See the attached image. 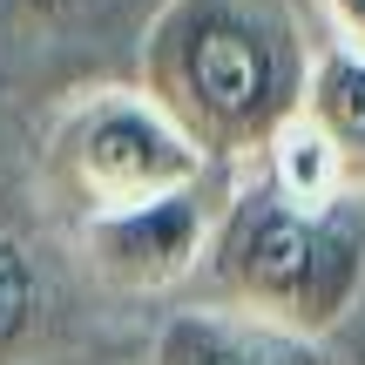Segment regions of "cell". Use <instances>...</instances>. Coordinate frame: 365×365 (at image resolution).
Instances as JSON below:
<instances>
[{
  "label": "cell",
  "mask_w": 365,
  "mask_h": 365,
  "mask_svg": "<svg viewBox=\"0 0 365 365\" xmlns=\"http://www.w3.org/2000/svg\"><path fill=\"white\" fill-rule=\"evenodd\" d=\"M318 21H325V41L345 54H365V0H318Z\"/></svg>",
  "instance_id": "cell-8"
},
{
  "label": "cell",
  "mask_w": 365,
  "mask_h": 365,
  "mask_svg": "<svg viewBox=\"0 0 365 365\" xmlns=\"http://www.w3.org/2000/svg\"><path fill=\"white\" fill-rule=\"evenodd\" d=\"M217 203H223V182L210 170L203 182H190V190H170V196H149V203L88 217V223H75L81 257H88V271L102 277V284L135 291V298L176 291L182 277L203 271Z\"/></svg>",
  "instance_id": "cell-4"
},
{
  "label": "cell",
  "mask_w": 365,
  "mask_h": 365,
  "mask_svg": "<svg viewBox=\"0 0 365 365\" xmlns=\"http://www.w3.org/2000/svg\"><path fill=\"white\" fill-rule=\"evenodd\" d=\"M0 7H7V14H21V21H61L75 0H0Z\"/></svg>",
  "instance_id": "cell-9"
},
{
  "label": "cell",
  "mask_w": 365,
  "mask_h": 365,
  "mask_svg": "<svg viewBox=\"0 0 365 365\" xmlns=\"http://www.w3.org/2000/svg\"><path fill=\"white\" fill-rule=\"evenodd\" d=\"M203 284L210 304H230L325 345L365 298L359 196H291L250 163V176L230 182L217 203Z\"/></svg>",
  "instance_id": "cell-2"
},
{
  "label": "cell",
  "mask_w": 365,
  "mask_h": 365,
  "mask_svg": "<svg viewBox=\"0 0 365 365\" xmlns=\"http://www.w3.org/2000/svg\"><path fill=\"white\" fill-rule=\"evenodd\" d=\"M298 115L312 122L318 143L331 149L345 190L365 196V54H345V48H331V41H318Z\"/></svg>",
  "instance_id": "cell-6"
},
{
  "label": "cell",
  "mask_w": 365,
  "mask_h": 365,
  "mask_svg": "<svg viewBox=\"0 0 365 365\" xmlns=\"http://www.w3.org/2000/svg\"><path fill=\"white\" fill-rule=\"evenodd\" d=\"M149 365H325V345L203 298L190 312L163 318Z\"/></svg>",
  "instance_id": "cell-5"
},
{
  "label": "cell",
  "mask_w": 365,
  "mask_h": 365,
  "mask_svg": "<svg viewBox=\"0 0 365 365\" xmlns=\"http://www.w3.org/2000/svg\"><path fill=\"white\" fill-rule=\"evenodd\" d=\"M217 163L163 115L143 81L135 88H88L81 102H68L61 122L48 129V149H41V190L75 223L190 190Z\"/></svg>",
  "instance_id": "cell-3"
},
{
  "label": "cell",
  "mask_w": 365,
  "mask_h": 365,
  "mask_svg": "<svg viewBox=\"0 0 365 365\" xmlns=\"http://www.w3.org/2000/svg\"><path fill=\"white\" fill-rule=\"evenodd\" d=\"M34 312H41V277H34V257H27L14 237H0V359L34 331Z\"/></svg>",
  "instance_id": "cell-7"
},
{
  "label": "cell",
  "mask_w": 365,
  "mask_h": 365,
  "mask_svg": "<svg viewBox=\"0 0 365 365\" xmlns=\"http://www.w3.org/2000/svg\"><path fill=\"white\" fill-rule=\"evenodd\" d=\"M312 54L291 0H163L143 27V88L217 170H250L304 108Z\"/></svg>",
  "instance_id": "cell-1"
}]
</instances>
